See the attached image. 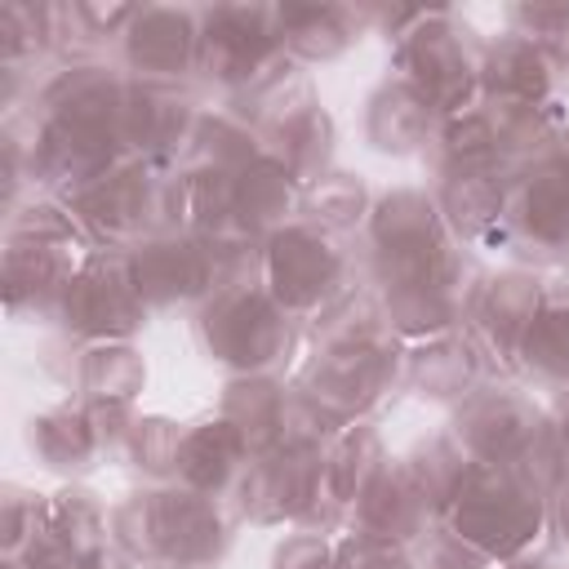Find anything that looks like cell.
<instances>
[{
  "label": "cell",
  "mask_w": 569,
  "mask_h": 569,
  "mask_svg": "<svg viewBox=\"0 0 569 569\" xmlns=\"http://www.w3.org/2000/svg\"><path fill=\"white\" fill-rule=\"evenodd\" d=\"M360 262L382 316L405 342L458 329L467 293L480 276L431 187H391L373 196L360 227Z\"/></svg>",
  "instance_id": "6da1fadb"
},
{
  "label": "cell",
  "mask_w": 569,
  "mask_h": 569,
  "mask_svg": "<svg viewBox=\"0 0 569 569\" xmlns=\"http://www.w3.org/2000/svg\"><path fill=\"white\" fill-rule=\"evenodd\" d=\"M293 387L342 427L373 418L396 391H405V338L391 329L369 284L307 329Z\"/></svg>",
  "instance_id": "7a4b0ae2"
},
{
  "label": "cell",
  "mask_w": 569,
  "mask_h": 569,
  "mask_svg": "<svg viewBox=\"0 0 569 569\" xmlns=\"http://www.w3.org/2000/svg\"><path fill=\"white\" fill-rule=\"evenodd\" d=\"M236 525L231 502L187 485H138L111 507V542L133 569H218Z\"/></svg>",
  "instance_id": "3957f363"
},
{
  "label": "cell",
  "mask_w": 569,
  "mask_h": 569,
  "mask_svg": "<svg viewBox=\"0 0 569 569\" xmlns=\"http://www.w3.org/2000/svg\"><path fill=\"white\" fill-rule=\"evenodd\" d=\"M440 533L462 542L493 569L551 556V493L511 467L471 462L440 511Z\"/></svg>",
  "instance_id": "277c9868"
},
{
  "label": "cell",
  "mask_w": 569,
  "mask_h": 569,
  "mask_svg": "<svg viewBox=\"0 0 569 569\" xmlns=\"http://www.w3.org/2000/svg\"><path fill=\"white\" fill-rule=\"evenodd\" d=\"M93 253L98 244L62 200L31 196L18 213L4 218V253H0L4 316L18 325H53L71 280Z\"/></svg>",
  "instance_id": "5b68a950"
},
{
  "label": "cell",
  "mask_w": 569,
  "mask_h": 569,
  "mask_svg": "<svg viewBox=\"0 0 569 569\" xmlns=\"http://www.w3.org/2000/svg\"><path fill=\"white\" fill-rule=\"evenodd\" d=\"M196 347L227 378H267L298 365L307 329L267 293L258 271L231 276L191 311Z\"/></svg>",
  "instance_id": "8992f818"
},
{
  "label": "cell",
  "mask_w": 569,
  "mask_h": 569,
  "mask_svg": "<svg viewBox=\"0 0 569 569\" xmlns=\"http://www.w3.org/2000/svg\"><path fill=\"white\" fill-rule=\"evenodd\" d=\"M445 431L471 462H493L529 476L547 493L560 485V449L551 409L511 378L480 382L462 405L449 409Z\"/></svg>",
  "instance_id": "52a82bcc"
},
{
  "label": "cell",
  "mask_w": 569,
  "mask_h": 569,
  "mask_svg": "<svg viewBox=\"0 0 569 569\" xmlns=\"http://www.w3.org/2000/svg\"><path fill=\"white\" fill-rule=\"evenodd\" d=\"M258 280L302 329H316L325 316H333L342 302H351L369 284L360 244H347L342 236H333L307 218L276 227L262 240Z\"/></svg>",
  "instance_id": "ba28073f"
},
{
  "label": "cell",
  "mask_w": 569,
  "mask_h": 569,
  "mask_svg": "<svg viewBox=\"0 0 569 569\" xmlns=\"http://www.w3.org/2000/svg\"><path fill=\"white\" fill-rule=\"evenodd\" d=\"M227 111L240 116L258 133L262 151L280 160L302 187L333 169V116L325 111L302 62H280L262 84L227 102Z\"/></svg>",
  "instance_id": "9c48e42d"
},
{
  "label": "cell",
  "mask_w": 569,
  "mask_h": 569,
  "mask_svg": "<svg viewBox=\"0 0 569 569\" xmlns=\"http://www.w3.org/2000/svg\"><path fill=\"white\" fill-rule=\"evenodd\" d=\"M485 44L489 36H480L458 9L427 4L422 18L391 44V76L413 84L436 116L449 120L485 98Z\"/></svg>",
  "instance_id": "30bf717a"
},
{
  "label": "cell",
  "mask_w": 569,
  "mask_h": 569,
  "mask_svg": "<svg viewBox=\"0 0 569 569\" xmlns=\"http://www.w3.org/2000/svg\"><path fill=\"white\" fill-rule=\"evenodd\" d=\"M62 204L76 213L98 249L129 253L147 236L178 227V173L173 160L129 156Z\"/></svg>",
  "instance_id": "8fae6325"
},
{
  "label": "cell",
  "mask_w": 569,
  "mask_h": 569,
  "mask_svg": "<svg viewBox=\"0 0 569 569\" xmlns=\"http://www.w3.org/2000/svg\"><path fill=\"white\" fill-rule=\"evenodd\" d=\"M502 253H511L516 267L533 271L569 267V129H560L547 151L516 169L502 222Z\"/></svg>",
  "instance_id": "7c38bea8"
},
{
  "label": "cell",
  "mask_w": 569,
  "mask_h": 569,
  "mask_svg": "<svg viewBox=\"0 0 569 569\" xmlns=\"http://www.w3.org/2000/svg\"><path fill=\"white\" fill-rule=\"evenodd\" d=\"M289 62L276 36V4H200V71L196 84L218 93V107L236 102Z\"/></svg>",
  "instance_id": "4fadbf2b"
},
{
  "label": "cell",
  "mask_w": 569,
  "mask_h": 569,
  "mask_svg": "<svg viewBox=\"0 0 569 569\" xmlns=\"http://www.w3.org/2000/svg\"><path fill=\"white\" fill-rule=\"evenodd\" d=\"M124 258H129L133 284H138L142 302L151 307V316L196 311L231 276L258 271V262H240V258L222 253L213 240H204V236H196L187 227L156 231L142 244H133Z\"/></svg>",
  "instance_id": "5bb4252c"
},
{
  "label": "cell",
  "mask_w": 569,
  "mask_h": 569,
  "mask_svg": "<svg viewBox=\"0 0 569 569\" xmlns=\"http://www.w3.org/2000/svg\"><path fill=\"white\" fill-rule=\"evenodd\" d=\"M0 569H133L111 542V511L84 485H62L44 493V516L36 542L0 560Z\"/></svg>",
  "instance_id": "9a60e30c"
},
{
  "label": "cell",
  "mask_w": 569,
  "mask_h": 569,
  "mask_svg": "<svg viewBox=\"0 0 569 569\" xmlns=\"http://www.w3.org/2000/svg\"><path fill=\"white\" fill-rule=\"evenodd\" d=\"M547 289V271L533 267H498V271H480L467 307H462V329L476 342V351L485 356L493 378H511L520 369V347L529 338V325L538 316Z\"/></svg>",
  "instance_id": "2e32d148"
},
{
  "label": "cell",
  "mask_w": 569,
  "mask_h": 569,
  "mask_svg": "<svg viewBox=\"0 0 569 569\" xmlns=\"http://www.w3.org/2000/svg\"><path fill=\"white\" fill-rule=\"evenodd\" d=\"M133 418L138 413L124 405H98V400L67 396L27 418V449L36 453L44 471L80 480L124 449Z\"/></svg>",
  "instance_id": "e0dca14e"
},
{
  "label": "cell",
  "mask_w": 569,
  "mask_h": 569,
  "mask_svg": "<svg viewBox=\"0 0 569 569\" xmlns=\"http://www.w3.org/2000/svg\"><path fill=\"white\" fill-rule=\"evenodd\" d=\"M147 320L151 307L133 284L129 258L116 249H98L71 280L53 325L71 347H84V342H133L147 329Z\"/></svg>",
  "instance_id": "ac0fdd59"
},
{
  "label": "cell",
  "mask_w": 569,
  "mask_h": 569,
  "mask_svg": "<svg viewBox=\"0 0 569 569\" xmlns=\"http://www.w3.org/2000/svg\"><path fill=\"white\" fill-rule=\"evenodd\" d=\"M320 458L325 449L307 445H276L253 453L231 507L240 525L258 529H307L320 498Z\"/></svg>",
  "instance_id": "d6986e66"
},
{
  "label": "cell",
  "mask_w": 569,
  "mask_h": 569,
  "mask_svg": "<svg viewBox=\"0 0 569 569\" xmlns=\"http://www.w3.org/2000/svg\"><path fill=\"white\" fill-rule=\"evenodd\" d=\"M116 62L156 84H191L200 71V4H138Z\"/></svg>",
  "instance_id": "ffe728a7"
},
{
  "label": "cell",
  "mask_w": 569,
  "mask_h": 569,
  "mask_svg": "<svg viewBox=\"0 0 569 569\" xmlns=\"http://www.w3.org/2000/svg\"><path fill=\"white\" fill-rule=\"evenodd\" d=\"M511 182H516V164L480 160L431 173V196L467 249H502Z\"/></svg>",
  "instance_id": "44dd1931"
},
{
  "label": "cell",
  "mask_w": 569,
  "mask_h": 569,
  "mask_svg": "<svg viewBox=\"0 0 569 569\" xmlns=\"http://www.w3.org/2000/svg\"><path fill=\"white\" fill-rule=\"evenodd\" d=\"M351 525L365 533L391 538L409 551H422L440 533V511H436L427 485L418 480V471L409 467V458L387 453L382 467L373 471V480L365 485V493L351 511Z\"/></svg>",
  "instance_id": "7402d4cb"
},
{
  "label": "cell",
  "mask_w": 569,
  "mask_h": 569,
  "mask_svg": "<svg viewBox=\"0 0 569 569\" xmlns=\"http://www.w3.org/2000/svg\"><path fill=\"white\" fill-rule=\"evenodd\" d=\"M249 462H253V449H249L244 431L222 409H209V413H196V418L182 422L169 485H187L204 498L231 502Z\"/></svg>",
  "instance_id": "603a6c76"
},
{
  "label": "cell",
  "mask_w": 569,
  "mask_h": 569,
  "mask_svg": "<svg viewBox=\"0 0 569 569\" xmlns=\"http://www.w3.org/2000/svg\"><path fill=\"white\" fill-rule=\"evenodd\" d=\"M387 458V445L373 427V418L365 422H347L329 445H325V458H320V498H316V516L307 529H320V533H342L351 525V511L365 493V485L373 480V471L382 467Z\"/></svg>",
  "instance_id": "cb8c5ba5"
},
{
  "label": "cell",
  "mask_w": 569,
  "mask_h": 569,
  "mask_svg": "<svg viewBox=\"0 0 569 569\" xmlns=\"http://www.w3.org/2000/svg\"><path fill=\"white\" fill-rule=\"evenodd\" d=\"M485 98L498 102H565L569 89V58L551 53L516 31H502L485 44V71H480Z\"/></svg>",
  "instance_id": "d4e9b609"
},
{
  "label": "cell",
  "mask_w": 569,
  "mask_h": 569,
  "mask_svg": "<svg viewBox=\"0 0 569 569\" xmlns=\"http://www.w3.org/2000/svg\"><path fill=\"white\" fill-rule=\"evenodd\" d=\"M489 365L467 338V329H445L436 338L405 342V391L431 405H462L480 382H489Z\"/></svg>",
  "instance_id": "484cf974"
},
{
  "label": "cell",
  "mask_w": 569,
  "mask_h": 569,
  "mask_svg": "<svg viewBox=\"0 0 569 569\" xmlns=\"http://www.w3.org/2000/svg\"><path fill=\"white\" fill-rule=\"evenodd\" d=\"M516 382L529 387L533 396H551V400L560 391H569V267L547 271L538 316L520 347Z\"/></svg>",
  "instance_id": "4316f807"
},
{
  "label": "cell",
  "mask_w": 569,
  "mask_h": 569,
  "mask_svg": "<svg viewBox=\"0 0 569 569\" xmlns=\"http://www.w3.org/2000/svg\"><path fill=\"white\" fill-rule=\"evenodd\" d=\"M276 36L293 62L320 67V62H338L342 53H351L369 36V22H365V4L284 0V4H276Z\"/></svg>",
  "instance_id": "83f0119b"
},
{
  "label": "cell",
  "mask_w": 569,
  "mask_h": 569,
  "mask_svg": "<svg viewBox=\"0 0 569 569\" xmlns=\"http://www.w3.org/2000/svg\"><path fill=\"white\" fill-rule=\"evenodd\" d=\"M436 129H440L436 107L400 76H387L365 98V142L378 156H427Z\"/></svg>",
  "instance_id": "f1b7e54d"
},
{
  "label": "cell",
  "mask_w": 569,
  "mask_h": 569,
  "mask_svg": "<svg viewBox=\"0 0 569 569\" xmlns=\"http://www.w3.org/2000/svg\"><path fill=\"white\" fill-rule=\"evenodd\" d=\"M67 378H71V396L80 400L133 409V400L147 387V360L133 342H84L71 347Z\"/></svg>",
  "instance_id": "f546056e"
},
{
  "label": "cell",
  "mask_w": 569,
  "mask_h": 569,
  "mask_svg": "<svg viewBox=\"0 0 569 569\" xmlns=\"http://www.w3.org/2000/svg\"><path fill=\"white\" fill-rule=\"evenodd\" d=\"M369 209H373L369 182L360 173H351V169H329L325 178H316L311 187H302L298 218H307V222H316V227H325V231H333V236L347 240L351 231L360 236Z\"/></svg>",
  "instance_id": "4dcf8cb0"
},
{
  "label": "cell",
  "mask_w": 569,
  "mask_h": 569,
  "mask_svg": "<svg viewBox=\"0 0 569 569\" xmlns=\"http://www.w3.org/2000/svg\"><path fill=\"white\" fill-rule=\"evenodd\" d=\"M178 436L182 422L160 418V413H138L120 458L142 476V485H169L173 480V458H178Z\"/></svg>",
  "instance_id": "1f68e13d"
},
{
  "label": "cell",
  "mask_w": 569,
  "mask_h": 569,
  "mask_svg": "<svg viewBox=\"0 0 569 569\" xmlns=\"http://www.w3.org/2000/svg\"><path fill=\"white\" fill-rule=\"evenodd\" d=\"M333 569H418V551L347 525L333 533Z\"/></svg>",
  "instance_id": "d6a6232c"
},
{
  "label": "cell",
  "mask_w": 569,
  "mask_h": 569,
  "mask_svg": "<svg viewBox=\"0 0 569 569\" xmlns=\"http://www.w3.org/2000/svg\"><path fill=\"white\" fill-rule=\"evenodd\" d=\"M40 516H44V493L13 480L0 489V560H13L36 542Z\"/></svg>",
  "instance_id": "836d02e7"
},
{
  "label": "cell",
  "mask_w": 569,
  "mask_h": 569,
  "mask_svg": "<svg viewBox=\"0 0 569 569\" xmlns=\"http://www.w3.org/2000/svg\"><path fill=\"white\" fill-rule=\"evenodd\" d=\"M507 31L569 58V4H533V0L511 4L507 9Z\"/></svg>",
  "instance_id": "e575fe53"
},
{
  "label": "cell",
  "mask_w": 569,
  "mask_h": 569,
  "mask_svg": "<svg viewBox=\"0 0 569 569\" xmlns=\"http://www.w3.org/2000/svg\"><path fill=\"white\" fill-rule=\"evenodd\" d=\"M271 569H333V533L293 529L271 556Z\"/></svg>",
  "instance_id": "d590c367"
},
{
  "label": "cell",
  "mask_w": 569,
  "mask_h": 569,
  "mask_svg": "<svg viewBox=\"0 0 569 569\" xmlns=\"http://www.w3.org/2000/svg\"><path fill=\"white\" fill-rule=\"evenodd\" d=\"M418 569H493V565H489V560H480L476 551H467L462 542H453V538L436 533V538L418 551Z\"/></svg>",
  "instance_id": "8d00e7d4"
},
{
  "label": "cell",
  "mask_w": 569,
  "mask_h": 569,
  "mask_svg": "<svg viewBox=\"0 0 569 569\" xmlns=\"http://www.w3.org/2000/svg\"><path fill=\"white\" fill-rule=\"evenodd\" d=\"M551 427H556V449H560V480H569V391L551 400Z\"/></svg>",
  "instance_id": "74e56055"
},
{
  "label": "cell",
  "mask_w": 569,
  "mask_h": 569,
  "mask_svg": "<svg viewBox=\"0 0 569 569\" xmlns=\"http://www.w3.org/2000/svg\"><path fill=\"white\" fill-rule=\"evenodd\" d=\"M551 529H556V542L569 547V480L551 489Z\"/></svg>",
  "instance_id": "f35d334b"
},
{
  "label": "cell",
  "mask_w": 569,
  "mask_h": 569,
  "mask_svg": "<svg viewBox=\"0 0 569 569\" xmlns=\"http://www.w3.org/2000/svg\"><path fill=\"white\" fill-rule=\"evenodd\" d=\"M507 569H560L551 556H533V560H520V565H507Z\"/></svg>",
  "instance_id": "ab89813d"
}]
</instances>
